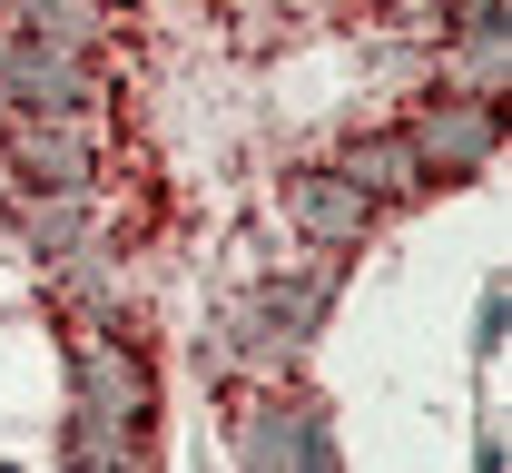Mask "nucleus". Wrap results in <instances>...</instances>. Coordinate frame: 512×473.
<instances>
[{"label": "nucleus", "mask_w": 512, "mask_h": 473, "mask_svg": "<svg viewBox=\"0 0 512 473\" xmlns=\"http://www.w3.org/2000/svg\"><path fill=\"white\" fill-rule=\"evenodd\" d=\"M119 158V109L89 99V109H10L0 119V168L10 188H89L109 178Z\"/></svg>", "instance_id": "f257e3e1"}, {"label": "nucleus", "mask_w": 512, "mask_h": 473, "mask_svg": "<svg viewBox=\"0 0 512 473\" xmlns=\"http://www.w3.org/2000/svg\"><path fill=\"white\" fill-rule=\"evenodd\" d=\"M60 355H69V414H89V424H158V365L138 355L119 316H60Z\"/></svg>", "instance_id": "f03ea898"}, {"label": "nucleus", "mask_w": 512, "mask_h": 473, "mask_svg": "<svg viewBox=\"0 0 512 473\" xmlns=\"http://www.w3.org/2000/svg\"><path fill=\"white\" fill-rule=\"evenodd\" d=\"M227 454L247 473H325L335 464V424H325V395L306 385H237V405H227Z\"/></svg>", "instance_id": "7ed1b4c3"}, {"label": "nucleus", "mask_w": 512, "mask_h": 473, "mask_svg": "<svg viewBox=\"0 0 512 473\" xmlns=\"http://www.w3.org/2000/svg\"><path fill=\"white\" fill-rule=\"evenodd\" d=\"M119 89L109 50H69V40H30V30H0V109H89Z\"/></svg>", "instance_id": "20e7f679"}, {"label": "nucleus", "mask_w": 512, "mask_h": 473, "mask_svg": "<svg viewBox=\"0 0 512 473\" xmlns=\"http://www.w3.org/2000/svg\"><path fill=\"white\" fill-rule=\"evenodd\" d=\"M0 227H10L30 257H89V247H119L128 237L109 178H89V188H10V198H0Z\"/></svg>", "instance_id": "39448f33"}, {"label": "nucleus", "mask_w": 512, "mask_h": 473, "mask_svg": "<svg viewBox=\"0 0 512 473\" xmlns=\"http://www.w3.org/2000/svg\"><path fill=\"white\" fill-rule=\"evenodd\" d=\"M404 138H414L424 178H473V168L503 158V99H453V89H434V99L404 119Z\"/></svg>", "instance_id": "423d86ee"}, {"label": "nucleus", "mask_w": 512, "mask_h": 473, "mask_svg": "<svg viewBox=\"0 0 512 473\" xmlns=\"http://www.w3.org/2000/svg\"><path fill=\"white\" fill-rule=\"evenodd\" d=\"M384 207L325 158V168H286V227L306 237V247H325V257H345V247H365V227H375Z\"/></svg>", "instance_id": "0eeeda50"}, {"label": "nucleus", "mask_w": 512, "mask_h": 473, "mask_svg": "<svg viewBox=\"0 0 512 473\" xmlns=\"http://www.w3.org/2000/svg\"><path fill=\"white\" fill-rule=\"evenodd\" d=\"M335 168H345L375 207H414V198H424V158H414L404 129H355L345 148H335Z\"/></svg>", "instance_id": "6e6552de"}, {"label": "nucleus", "mask_w": 512, "mask_h": 473, "mask_svg": "<svg viewBox=\"0 0 512 473\" xmlns=\"http://www.w3.org/2000/svg\"><path fill=\"white\" fill-rule=\"evenodd\" d=\"M0 30H30V40H69V50H109L119 10H109V0H0Z\"/></svg>", "instance_id": "1a4fd4ad"}, {"label": "nucleus", "mask_w": 512, "mask_h": 473, "mask_svg": "<svg viewBox=\"0 0 512 473\" xmlns=\"http://www.w3.org/2000/svg\"><path fill=\"white\" fill-rule=\"evenodd\" d=\"M60 464H79V473H138V464H158V444H148L138 424H89V414H69Z\"/></svg>", "instance_id": "9d476101"}, {"label": "nucleus", "mask_w": 512, "mask_h": 473, "mask_svg": "<svg viewBox=\"0 0 512 473\" xmlns=\"http://www.w3.org/2000/svg\"><path fill=\"white\" fill-rule=\"evenodd\" d=\"M503 79H512V50H503V40H453L434 89H453V99H503Z\"/></svg>", "instance_id": "9b49d317"}, {"label": "nucleus", "mask_w": 512, "mask_h": 473, "mask_svg": "<svg viewBox=\"0 0 512 473\" xmlns=\"http://www.w3.org/2000/svg\"><path fill=\"white\" fill-rule=\"evenodd\" d=\"M444 40H512V0H434Z\"/></svg>", "instance_id": "f8f14e48"}, {"label": "nucleus", "mask_w": 512, "mask_h": 473, "mask_svg": "<svg viewBox=\"0 0 512 473\" xmlns=\"http://www.w3.org/2000/svg\"><path fill=\"white\" fill-rule=\"evenodd\" d=\"M503 336H512V286L493 276V286H483V326H473V355H503Z\"/></svg>", "instance_id": "ddd939ff"}]
</instances>
